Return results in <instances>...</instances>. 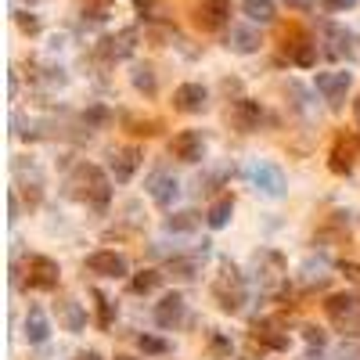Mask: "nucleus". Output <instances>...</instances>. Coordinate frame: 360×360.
<instances>
[{"label":"nucleus","mask_w":360,"mask_h":360,"mask_svg":"<svg viewBox=\"0 0 360 360\" xmlns=\"http://www.w3.org/2000/svg\"><path fill=\"white\" fill-rule=\"evenodd\" d=\"M213 299L220 303V310L227 313H238L249 299V288H245V278H242V270L235 263H224L220 274L213 278Z\"/></svg>","instance_id":"f257e3e1"},{"label":"nucleus","mask_w":360,"mask_h":360,"mask_svg":"<svg viewBox=\"0 0 360 360\" xmlns=\"http://www.w3.org/2000/svg\"><path fill=\"white\" fill-rule=\"evenodd\" d=\"M69 187H72L76 198H87V202H94V205H104V202H109V195H112L109 177H104L97 166H91V162L76 166V173L69 177Z\"/></svg>","instance_id":"f03ea898"},{"label":"nucleus","mask_w":360,"mask_h":360,"mask_svg":"<svg viewBox=\"0 0 360 360\" xmlns=\"http://www.w3.org/2000/svg\"><path fill=\"white\" fill-rule=\"evenodd\" d=\"M245 177H249V184L256 187V191H263V195H270V198H281L285 187H288L285 169L274 166V162H267V159H252V162L245 166Z\"/></svg>","instance_id":"7ed1b4c3"},{"label":"nucleus","mask_w":360,"mask_h":360,"mask_svg":"<svg viewBox=\"0 0 360 360\" xmlns=\"http://www.w3.org/2000/svg\"><path fill=\"white\" fill-rule=\"evenodd\" d=\"M331 324H338L343 331H353L360 335V299L357 295H331V299L324 303Z\"/></svg>","instance_id":"20e7f679"},{"label":"nucleus","mask_w":360,"mask_h":360,"mask_svg":"<svg viewBox=\"0 0 360 360\" xmlns=\"http://www.w3.org/2000/svg\"><path fill=\"white\" fill-rule=\"evenodd\" d=\"M87 270L91 274H101V278H123V274H130V263H126V256H119V252H91L87 256Z\"/></svg>","instance_id":"39448f33"},{"label":"nucleus","mask_w":360,"mask_h":360,"mask_svg":"<svg viewBox=\"0 0 360 360\" xmlns=\"http://www.w3.org/2000/svg\"><path fill=\"white\" fill-rule=\"evenodd\" d=\"M350 83H353V72H317V94L328 104H343Z\"/></svg>","instance_id":"423d86ee"},{"label":"nucleus","mask_w":360,"mask_h":360,"mask_svg":"<svg viewBox=\"0 0 360 360\" xmlns=\"http://www.w3.org/2000/svg\"><path fill=\"white\" fill-rule=\"evenodd\" d=\"M227 18H230V0H202L195 22H198L205 33H217V29L227 26Z\"/></svg>","instance_id":"0eeeda50"},{"label":"nucleus","mask_w":360,"mask_h":360,"mask_svg":"<svg viewBox=\"0 0 360 360\" xmlns=\"http://www.w3.org/2000/svg\"><path fill=\"white\" fill-rule=\"evenodd\" d=\"M134 47H137V29H119L116 36H109V40H101V58L104 61H123V58H130L134 54Z\"/></svg>","instance_id":"6e6552de"},{"label":"nucleus","mask_w":360,"mask_h":360,"mask_svg":"<svg viewBox=\"0 0 360 360\" xmlns=\"http://www.w3.org/2000/svg\"><path fill=\"white\" fill-rule=\"evenodd\" d=\"M184 313H187V303H184V295H177V292H169V295H162V303L155 306V324L159 328H180L184 324Z\"/></svg>","instance_id":"1a4fd4ad"},{"label":"nucleus","mask_w":360,"mask_h":360,"mask_svg":"<svg viewBox=\"0 0 360 360\" xmlns=\"http://www.w3.org/2000/svg\"><path fill=\"white\" fill-rule=\"evenodd\" d=\"M58 278H61V270H58L54 260H47V256H29V285H33V288L51 292V288H58Z\"/></svg>","instance_id":"9d476101"},{"label":"nucleus","mask_w":360,"mask_h":360,"mask_svg":"<svg viewBox=\"0 0 360 360\" xmlns=\"http://www.w3.org/2000/svg\"><path fill=\"white\" fill-rule=\"evenodd\" d=\"M252 263H256V278L267 285V288H274L281 278H285V260H281V252H274V249H263V252H256L252 256Z\"/></svg>","instance_id":"9b49d317"},{"label":"nucleus","mask_w":360,"mask_h":360,"mask_svg":"<svg viewBox=\"0 0 360 360\" xmlns=\"http://www.w3.org/2000/svg\"><path fill=\"white\" fill-rule=\"evenodd\" d=\"M169 152L177 159H184V162H198L205 155V141H202L198 130H180L173 141H169Z\"/></svg>","instance_id":"f8f14e48"},{"label":"nucleus","mask_w":360,"mask_h":360,"mask_svg":"<svg viewBox=\"0 0 360 360\" xmlns=\"http://www.w3.org/2000/svg\"><path fill=\"white\" fill-rule=\"evenodd\" d=\"M205 101H209V94H205L202 83H184V87H177V94H173V109L195 116V112L205 109Z\"/></svg>","instance_id":"ddd939ff"},{"label":"nucleus","mask_w":360,"mask_h":360,"mask_svg":"<svg viewBox=\"0 0 360 360\" xmlns=\"http://www.w3.org/2000/svg\"><path fill=\"white\" fill-rule=\"evenodd\" d=\"M137 169H141V148H116V152H112V177H116V184L134 180Z\"/></svg>","instance_id":"4468645a"},{"label":"nucleus","mask_w":360,"mask_h":360,"mask_svg":"<svg viewBox=\"0 0 360 360\" xmlns=\"http://www.w3.org/2000/svg\"><path fill=\"white\" fill-rule=\"evenodd\" d=\"M177 191H180V184H177V177L173 173H162V169H159V173H152V177H148V195H152V202L155 205H169V202H173L177 198Z\"/></svg>","instance_id":"2eb2a0df"},{"label":"nucleus","mask_w":360,"mask_h":360,"mask_svg":"<svg viewBox=\"0 0 360 360\" xmlns=\"http://www.w3.org/2000/svg\"><path fill=\"white\" fill-rule=\"evenodd\" d=\"M230 119H235V126L238 130H256V126L263 123V109H260V101H249V97H242V101H235V109H230Z\"/></svg>","instance_id":"dca6fc26"},{"label":"nucleus","mask_w":360,"mask_h":360,"mask_svg":"<svg viewBox=\"0 0 360 360\" xmlns=\"http://www.w3.org/2000/svg\"><path fill=\"white\" fill-rule=\"evenodd\" d=\"M252 338H256L260 346H267V350H274V353H281V350H288V331H281L274 321H260L256 328H252Z\"/></svg>","instance_id":"f3484780"},{"label":"nucleus","mask_w":360,"mask_h":360,"mask_svg":"<svg viewBox=\"0 0 360 360\" xmlns=\"http://www.w3.org/2000/svg\"><path fill=\"white\" fill-rule=\"evenodd\" d=\"M353 159H357V141H346V137H338L335 148H331V173H350L353 169Z\"/></svg>","instance_id":"a211bd4d"},{"label":"nucleus","mask_w":360,"mask_h":360,"mask_svg":"<svg viewBox=\"0 0 360 360\" xmlns=\"http://www.w3.org/2000/svg\"><path fill=\"white\" fill-rule=\"evenodd\" d=\"M227 47L238 51V54H252V51H260V33H252L249 26H230Z\"/></svg>","instance_id":"6ab92c4d"},{"label":"nucleus","mask_w":360,"mask_h":360,"mask_svg":"<svg viewBox=\"0 0 360 360\" xmlns=\"http://www.w3.org/2000/svg\"><path fill=\"white\" fill-rule=\"evenodd\" d=\"M47 335H51L47 313L40 310V306H33V310L26 313V338H29V343H47Z\"/></svg>","instance_id":"aec40b11"},{"label":"nucleus","mask_w":360,"mask_h":360,"mask_svg":"<svg viewBox=\"0 0 360 360\" xmlns=\"http://www.w3.org/2000/svg\"><path fill=\"white\" fill-rule=\"evenodd\" d=\"M242 11H245V18L249 22H260V26H270L274 22V0H245L242 4Z\"/></svg>","instance_id":"412c9836"},{"label":"nucleus","mask_w":360,"mask_h":360,"mask_svg":"<svg viewBox=\"0 0 360 360\" xmlns=\"http://www.w3.org/2000/svg\"><path fill=\"white\" fill-rule=\"evenodd\" d=\"M58 317H61V324H65L69 331H83V324H87V313H83L79 303H72V299L58 303Z\"/></svg>","instance_id":"4be33fe9"},{"label":"nucleus","mask_w":360,"mask_h":360,"mask_svg":"<svg viewBox=\"0 0 360 360\" xmlns=\"http://www.w3.org/2000/svg\"><path fill=\"white\" fill-rule=\"evenodd\" d=\"M230 213H235V202H230V198H220V202L209 205L205 224L213 227V230H220V227H227V224H230Z\"/></svg>","instance_id":"5701e85b"},{"label":"nucleus","mask_w":360,"mask_h":360,"mask_svg":"<svg viewBox=\"0 0 360 360\" xmlns=\"http://www.w3.org/2000/svg\"><path fill=\"white\" fill-rule=\"evenodd\" d=\"M195 227H198V213H191V209H184V213L166 217V230H173V235H191Z\"/></svg>","instance_id":"b1692460"},{"label":"nucleus","mask_w":360,"mask_h":360,"mask_svg":"<svg viewBox=\"0 0 360 360\" xmlns=\"http://www.w3.org/2000/svg\"><path fill=\"white\" fill-rule=\"evenodd\" d=\"M288 51H292V61H295V65H303V69H310L317 61V44H313V40H295V44H288Z\"/></svg>","instance_id":"393cba45"},{"label":"nucleus","mask_w":360,"mask_h":360,"mask_svg":"<svg viewBox=\"0 0 360 360\" xmlns=\"http://www.w3.org/2000/svg\"><path fill=\"white\" fill-rule=\"evenodd\" d=\"M162 285V274L159 270H141L137 278L130 281V292H137V295H148V292H155Z\"/></svg>","instance_id":"a878e982"},{"label":"nucleus","mask_w":360,"mask_h":360,"mask_svg":"<svg viewBox=\"0 0 360 360\" xmlns=\"http://www.w3.org/2000/svg\"><path fill=\"white\" fill-rule=\"evenodd\" d=\"M130 79H134V87L141 94H155V72H152V65H137L130 72Z\"/></svg>","instance_id":"bb28decb"},{"label":"nucleus","mask_w":360,"mask_h":360,"mask_svg":"<svg viewBox=\"0 0 360 360\" xmlns=\"http://www.w3.org/2000/svg\"><path fill=\"white\" fill-rule=\"evenodd\" d=\"M169 274H177V278L191 281L198 274V260H169Z\"/></svg>","instance_id":"cd10ccee"},{"label":"nucleus","mask_w":360,"mask_h":360,"mask_svg":"<svg viewBox=\"0 0 360 360\" xmlns=\"http://www.w3.org/2000/svg\"><path fill=\"white\" fill-rule=\"evenodd\" d=\"M137 346L144 350V353H152V357H162L169 346H166V338H159V335H141L137 338Z\"/></svg>","instance_id":"c85d7f7f"},{"label":"nucleus","mask_w":360,"mask_h":360,"mask_svg":"<svg viewBox=\"0 0 360 360\" xmlns=\"http://www.w3.org/2000/svg\"><path fill=\"white\" fill-rule=\"evenodd\" d=\"M94 299H97V313H101V328H109L112 317H116V303L109 299V295H101V292H94Z\"/></svg>","instance_id":"c756f323"},{"label":"nucleus","mask_w":360,"mask_h":360,"mask_svg":"<svg viewBox=\"0 0 360 360\" xmlns=\"http://www.w3.org/2000/svg\"><path fill=\"white\" fill-rule=\"evenodd\" d=\"M126 126H134V134H144V137L159 134V123L155 119H130V116H126Z\"/></svg>","instance_id":"7c9ffc66"},{"label":"nucleus","mask_w":360,"mask_h":360,"mask_svg":"<svg viewBox=\"0 0 360 360\" xmlns=\"http://www.w3.org/2000/svg\"><path fill=\"white\" fill-rule=\"evenodd\" d=\"M209 350H213V353H220V357H230V353H235V346H230V338H224L220 331H213V335H209Z\"/></svg>","instance_id":"2f4dec72"},{"label":"nucleus","mask_w":360,"mask_h":360,"mask_svg":"<svg viewBox=\"0 0 360 360\" xmlns=\"http://www.w3.org/2000/svg\"><path fill=\"white\" fill-rule=\"evenodd\" d=\"M83 123H87V126H101V123H109V109H101V104H97V109L83 112Z\"/></svg>","instance_id":"473e14b6"},{"label":"nucleus","mask_w":360,"mask_h":360,"mask_svg":"<svg viewBox=\"0 0 360 360\" xmlns=\"http://www.w3.org/2000/svg\"><path fill=\"white\" fill-rule=\"evenodd\" d=\"M303 338H306L310 346H317V350H321V346L328 343V338H324V331H321V328H313V324H310V328H303Z\"/></svg>","instance_id":"72a5a7b5"},{"label":"nucleus","mask_w":360,"mask_h":360,"mask_svg":"<svg viewBox=\"0 0 360 360\" xmlns=\"http://www.w3.org/2000/svg\"><path fill=\"white\" fill-rule=\"evenodd\" d=\"M357 4V0H321V8H328V11H350Z\"/></svg>","instance_id":"f704fd0d"},{"label":"nucleus","mask_w":360,"mask_h":360,"mask_svg":"<svg viewBox=\"0 0 360 360\" xmlns=\"http://www.w3.org/2000/svg\"><path fill=\"white\" fill-rule=\"evenodd\" d=\"M18 26H22V33H36L40 29V22H36L33 15H18Z\"/></svg>","instance_id":"c9c22d12"},{"label":"nucleus","mask_w":360,"mask_h":360,"mask_svg":"<svg viewBox=\"0 0 360 360\" xmlns=\"http://www.w3.org/2000/svg\"><path fill=\"white\" fill-rule=\"evenodd\" d=\"M343 274H346V278H353V281H360V267H357V263H346Z\"/></svg>","instance_id":"e433bc0d"},{"label":"nucleus","mask_w":360,"mask_h":360,"mask_svg":"<svg viewBox=\"0 0 360 360\" xmlns=\"http://www.w3.org/2000/svg\"><path fill=\"white\" fill-rule=\"evenodd\" d=\"M288 8H295V11H303V8H310V0H285Z\"/></svg>","instance_id":"4c0bfd02"},{"label":"nucleus","mask_w":360,"mask_h":360,"mask_svg":"<svg viewBox=\"0 0 360 360\" xmlns=\"http://www.w3.org/2000/svg\"><path fill=\"white\" fill-rule=\"evenodd\" d=\"M76 360H101V353H94V350H87V353H79Z\"/></svg>","instance_id":"58836bf2"},{"label":"nucleus","mask_w":360,"mask_h":360,"mask_svg":"<svg viewBox=\"0 0 360 360\" xmlns=\"http://www.w3.org/2000/svg\"><path fill=\"white\" fill-rule=\"evenodd\" d=\"M353 116H357V126H360V97L353 101Z\"/></svg>","instance_id":"ea45409f"},{"label":"nucleus","mask_w":360,"mask_h":360,"mask_svg":"<svg viewBox=\"0 0 360 360\" xmlns=\"http://www.w3.org/2000/svg\"><path fill=\"white\" fill-rule=\"evenodd\" d=\"M116 360H134V357H116Z\"/></svg>","instance_id":"a19ab883"}]
</instances>
